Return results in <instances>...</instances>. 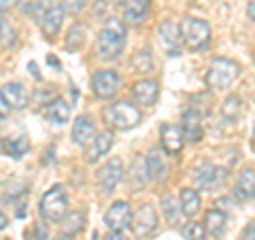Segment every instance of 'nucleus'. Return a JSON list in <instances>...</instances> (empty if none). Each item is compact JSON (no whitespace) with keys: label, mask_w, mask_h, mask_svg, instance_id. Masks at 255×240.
<instances>
[{"label":"nucleus","mask_w":255,"mask_h":240,"mask_svg":"<svg viewBox=\"0 0 255 240\" xmlns=\"http://www.w3.org/2000/svg\"><path fill=\"white\" fill-rule=\"evenodd\" d=\"M126 45V26L119 19L111 17L105 21L98 38H96V53L102 60H117Z\"/></svg>","instance_id":"f257e3e1"},{"label":"nucleus","mask_w":255,"mask_h":240,"mask_svg":"<svg viewBox=\"0 0 255 240\" xmlns=\"http://www.w3.org/2000/svg\"><path fill=\"white\" fill-rule=\"evenodd\" d=\"M41 217L51 221V223H62L68 215V196L62 185H53L49 191H45L41 198Z\"/></svg>","instance_id":"f03ea898"},{"label":"nucleus","mask_w":255,"mask_h":240,"mask_svg":"<svg viewBox=\"0 0 255 240\" xmlns=\"http://www.w3.org/2000/svg\"><path fill=\"white\" fill-rule=\"evenodd\" d=\"M107 123L115 130H132L140 123V111L130 102H115L102 111Z\"/></svg>","instance_id":"7ed1b4c3"},{"label":"nucleus","mask_w":255,"mask_h":240,"mask_svg":"<svg viewBox=\"0 0 255 240\" xmlns=\"http://www.w3.org/2000/svg\"><path fill=\"white\" fill-rule=\"evenodd\" d=\"M238 75H241V66L236 62L228 58H215L206 75V83L211 90H226L236 81Z\"/></svg>","instance_id":"20e7f679"},{"label":"nucleus","mask_w":255,"mask_h":240,"mask_svg":"<svg viewBox=\"0 0 255 240\" xmlns=\"http://www.w3.org/2000/svg\"><path fill=\"white\" fill-rule=\"evenodd\" d=\"M181 32H183V41H185V45L191 51L204 49L211 41V26L204 19L185 17L181 21Z\"/></svg>","instance_id":"39448f33"},{"label":"nucleus","mask_w":255,"mask_h":240,"mask_svg":"<svg viewBox=\"0 0 255 240\" xmlns=\"http://www.w3.org/2000/svg\"><path fill=\"white\" fill-rule=\"evenodd\" d=\"M119 90H122V77L115 70H98L92 77V92L96 98L109 100L113 96H117Z\"/></svg>","instance_id":"423d86ee"},{"label":"nucleus","mask_w":255,"mask_h":240,"mask_svg":"<svg viewBox=\"0 0 255 240\" xmlns=\"http://www.w3.org/2000/svg\"><path fill=\"white\" fill-rule=\"evenodd\" d=\"M132 209L128 202H113L105 213V226L109 232H124L128 226H132Z\"/></svg>","instance_id":"0eeeda50"},{"label":"nucleus","mask_w":255,"mask_h":240,"mask_svg":"<svg viewBox=\"0 0 255 240\" xmlns=\"http://www.w3.org/2000/svg\"><path fill=\"white\" fill-rule=\"evenodd\" d=\"M157 228V213L153 206L149 204H142L140 209L134 213V219H132V232L136 238H147L155 232Z\"/></svg>","instance_id":"6e6552de"},{"label":"nucleus","mask_w":255,"mask_h":240,"mask_svg":"<svg viewBox=\"0 0 255 240\" xmlns=\"http://www.w3.org/2000/svg\"><path fill=\"white\" fill-rule=\"evenodd\" d=\"M122 179H124V162L119 157H113L111 162H107L102 166V170L98 172V183L105 194H111L119 185Z\"/></svg>","instance_id":"1a4fd4ad"},{"label":"nucleus","mask_w":255,"mask_h":240,"mask_svg":"<svg viewBox=\"0 0 255 240\" xmlns=\"http://www.w3.org/2000/svg\"><path fill=\"white\" fill-rule=\"evenodd\" d=\"M194 179H196V185L202 187V189H215L219 187L223 179H226V170L219 166H213L209 162H204L200 168H196L194 170Z\"/></svg>","instance_id":"9d476101"},{"label":"nucleus","mask_w":255,"mask_h":240,"mask_svg":"<svg viewBox=\"0 0 255 240\" xmlns=\"http://www.w3.org/2000/svg\"><path fill=\"white\" fill-rule=\"evenodd\" d=\"M159 138H162V147L168 155H177L183 149V142H185V134L179 125L172 123H164L159 127Z\"/></svg>","instance_id":"9b49d317"},{"label":"nucleus","mask_w":255,"mask_h":240,"mask_svg":"<svg viewBox=\"0 0 255 240\" xmlns=\"http://www.w3.org/2000/svg\"><path fill=\"white\" fill-rule=\"evenodd\" d=\"M159 38H162V43L166 45V49H168L170 55H179V53H181L183 32H181L179 23H174L172 19L164 21L162 26H159Z\"/></svg>","instance_id":"f8f14e48"},{"label":"nucleus","mask_w":255,"mask_h":240,"mask_svg":"<svg viewBox=\"0 0 255 240\" xmlns=\"http://www.w3.org/2000/svg\"><path fill=\"white\" fill-rule=\"evenodd\" d=\"M94 134H96L94 119L90 115H79L75 119V123H73V140H75V145L87 147L94 140Z\"/></svg>","instance_id":"ddd939ff"},{"label":"nucleus","mask_w":255,"mask_h":240,"mask_svg":"<svg viewBox=\"0 0 255 240\" xmlns=\"http://www.w3.org/2000/svg\"><path fill=\"white\" fill-rule=\"evenodd\" d=\"M159 96V87L155 81H149V79H142V81H136L132 87V98L134 102H138L142 107H151L155 105Z\"/></svg>","instance_id":"4468645a"},{"label":"nucleus","mask_w":255,"mask_h":240,"mask_svg":"<svg viewBox=\"0 0 255 240\" xmlns=\"http://www.w3.org/2000/svg\"><path fill=\"white\" fill-rule=\"evenodd\" d=\"M62 21H64V6L51 4L49 9L43 13V17H41V28L45 32V36L47 38H53L60 32Z\"/></svg>","instance_id":"2eb2a0df"},{"label":"nucleus","mask_w":255,"mask_h":240,"mask_svg":"<svg viewBox=\"0 0 255 240\" xmlns=\"http://www.w3.org/2000/svg\"><path fill=\"white\" fill-rule=\"evenodd\" d=\"M181 130L185 134V140L189 142H200L202 140V123H200V113L196 109H187L183 113V123Z\"/></svg>","instance_id":"dca6fc26"},{"label":"nucleus","mask_w":255,"mask_h":240,"mask_svg":"<svg viewBox=\"0 0 255 240\" xmlns=\"http://www.w3.org/2000/svg\"><path fill=\"white\" fill-rule=\"evenodd\" d=\"M151 9V0H126L124 4V17L128 19V23H142L147 19Z\"/></svg>","instance_id":"f3484780"},{"label":"nucleus","mask_w":255,"mask_h":240,"mask_svg":"<svg viewBox=\"0 0 255 240\" xmlns=\"http://www.w3.org/2000/svg\"><path fill=\"white\" fill-rule=\"evenodd\" d=\"M2 100H6V105L11 109H23L28 102V94L26 87L21 83H4L2 85Z\"/></svg>","instance_id":"a211bd4d"},{"label":"nucleus","mask_w":255,"mask_h":240,"mask_svg":"<svg viewBox=\"0 0 255 240\" xmlns=\"http://www.w3.org/2000/svg\"><path fill=\"white\" fill-rule=\"evenodd\" d=\"M111 147H113V134H111V132H102V134H98V136L94 138L92 147L87 149V162H90V164L98 162L102 155H107V153H109Z\"/></svg>","instance_id":"6ab92c4d"},{"label":"nucleus","mask_w":255,"mask_h":240,"mask_svg":"<svg viewBox=\"0 0 255 240\" xmlns=\"http://www.w3.org/2000/svg\"><path fill=\"white\" fill-rule=\"evenodd\" d=\"M45 115H47V119H49L51 123L62 125V123H66L70 119V105L66 100H62V98H53L49 105H47Z\"/></svg>","instance_id":"aec40b11"},{"label":"nucleus","mask_w":255,"mask_h":240,"mask_svg":"<svg viewBox=\"0 0 255 240\" xmlns=\"http://www.w3.org/2000/svg\"><path fill=\"white\" fill-rule=\"evenodd\" d=\"M166 170H168V166H166L162 153H159L157 149H151L149 155H147V172H149V179L151 181H164L166 179Z\"/></svg>","instance_id":"412c9836"},{"label":"nucleus","mask_w":255,"mask_h":240,"mask_svg":"<svg viewBox=\"0 0 255 240\" xmlns=\"http://www.w3.org/2000/svg\"><path fill=\"white\" fill-rule=\"evenodd\" d=\"M181 211L185 217H196V213L200 211V204H202V200H200V194H198L196 189H191V187H185V189H181Z\"/></svg>","instance_id":"4be33fe9"},{"label":"nucleus","mask_w":255,"mask_h":240,"mask_svg":"<svg viewBox=\"0 0 255 240\" xmlns=\"http://www.w3.org/2000/svg\"><path fill=\"white\" fill-rule=\"evenodd\" d=\"M236 194L243 196L245 200L255 198V170L247 168V170L241 172V177L236 181Z\"/></svg>","instance_id":"5701e85b"},{"label":"nucleus","mask_w":255,"mask_h":240,"mask_svg":"<svg viewBox=\"0 0 255 240\" xmlns=\"http://www.w3.org/2000/svg\"><path fill=\"white\" fill-rule=\"evenodd\" d=\"M2 147L6 155H11L13 159H19L30 149V140H28V136H13V138H4Z\"/></svg>","instance_id":"b1692460"},{"label":"nucleus","mask_w":255,"mask_h":240,"mask_svg":"<svg viewBox=\"0 0 255 240\" xmlns=\"http://www.w3.org/2000/svg\"><path fill=\"white\" fill-rule=\"evenodd\" d=\"M226 213L219 211V209H211L209 213H206V230L211 232L213 236H221L223 230H226Z\"/></svg>","instance_id":"393cba45"},{"label":"nucleus","mask_w":255,"mask_h":240,"mask_svg":"<svg viewBox=\"0 0 255 240\" xmlns=\"http://www.w3.org/2000/svg\"><path fill=\"white\" fill-rule=\"evenodd\" d=\"M83 226H85V213H68L66 215V219L62 221V232L66 236H75V234H79V232L83 230Z\"/></svg>","instance_id":"a878e982"},{"label":"nucleus","mask_w":255,"mask_h":240,"mask_svg":"<svg viewBox=\"0 0 255 240\" xmlns=\"http://www.w3.org/2000/svg\"><path fill=\"white\" fill-rule=\"evenodd\" d=\"M162 209H164V213H166V217H168V221L170 223H177L179 221V215L183 213L181 209H179V202L174 200L172 196H162Z\"/></svg>","instance_id":"bb28decb"},{"label":"nucleus","mask_w":255,"mask_h":240,"mask_svg":"<svg viewBox=\"0 0 255 240\" xmlns=\"http://www.w3.org/2000/svg\"><path fill=\"white\" fill-rule=\"evenodd\" d=\"M183 238L185 240H204L206 238V228L198 221H189L183 228Z\"/></svg>","instance_id":"cd10ccee"},{"label":"nucleus","mask_w":255,"mask_h":240,"mask_svg":"<svg viewBox=\"0 0 255 240\" xmlns=\"http://www.w3.org/2000/svg\"><path fill=\"white\" fill-rule=\"evenodd\" d=\"M241 111H243L241 98H238V96H230V98H226V102H223L221 113L226 119H236L238 115H241Z\"/></svg>","instance_id":"c85d7f7f"},{"label":"nucleus","mask_w":255,"mask_h":240,"mask_svg":"<svg viewBox=\"0 0 255 240\" xmlns=\"http://www.w3.org/2000/svg\"><path fill=\"white\" fill-rule=\"evenodd\" d=\"M134 68L140 70V73H149V70L153 68V60H151L149 49H140L134 55Z\"/></svg>","instance_id":"c756f323"},{"label":"nucleus","mask_w":255,"mask_h":240,"mask_svg":"<svg viewBox=\"0 0 255 240\" xmlns=\"http://www.w3.org/2000/svg\"><path fill=\"white\" fill-rule=\"evenodd\" d=\"M85 34H87V30H85V26L83 23H77V26H73V30L68 32V49L73 51L75 49V41H77V45L81 47L83 45V41H85Z\"/></svg>","instance_id":"7c9ffc66"},{"label":"nucleus","mask_w":255,"mask_h":240,"mask_svg":"<svg viewBox=\"0 0 255 240\" xmlns=\"http://www.w3.org/2000/svg\"><path fill=\"white\" fill-rule=\"evenodd\" d=\"M0 28H2V47H4V49H6V47H13L15 45V30H13V26L2 17V21H0Z\"/></svg>","instance_id":"2f4dec72"},{"label":"nucleus","mask_w":255,"mask_h":240,"mask_svg":"<svg viewBox=\"0 0 255 240\" xmlns=\"http://www.w3.org/2000/svg\"><path fill=\"white\" fill-rule=\"evenodd\" d=\"M85 6V0H64V9L70 13H79Z\"/></svg>","instance_id":"473e14b6"},{"label":"nucleus","mask_w":255,"mask_h":240,"mask_svg":"<svg viewBox=\"0 0 255 240\" xmlns=\"http://www.w3.org/2000/svg\"><path fill=\"white\" fill-rule=\"evenodd\" d=\"M34 236H36V240H49V232H47V228L43 226V223H36Z\"/></svg>","instance_id":"72a5a7b5"},{"label":"nucleus","mask_w":255,"mask_h":240,"mask_svg":"<svg viewBox=\"0 0 255 240\" xmlns=\"http://www.w3.org/2000/svg\"><path fill=\"white\" fill-rule=\"evenodd\" d=\"M241 240H255V221H251L249 226H247V228L243 230Z\"/></svg>","instance_id":"f704fd0d"},{"label":"nucleus","mask_w":255,"mask_h":240,"mask_svg":"<svg viewBox=\"0 0 255 240\" xmlns=\"http://www.w3.org/2000/svg\"><path fill=\"white\" fill-rule=\"evenodd\" d=\"M105 240H128V238L122 234V232H109V236Z\"/></svg>","instance_id":"c9c22d12"},{"label":"nucleus","mask_w":255,"mask_h":240,"mask_svg":"<svg viewBox=\"0 0 255 240\" xmlns=\"http://www.w3.org/2000/svg\"><path fill=\"white\" fill-rule=\"evenodd\" d=\"M247 13H249L251 21H255V0H251V2H249V6H247Z\"/></svg>","instance_id":"e433bc0d"},{"label":"nucleus","mask_w":255,"mask_h":240,"mask_svg":"<svg viewBox=\"0 0 255 240\" xmlns=\"http://www.w3.org/2000/svg\"><path fill=\"white\" fill-rule=\"evenodd\" d=\"M15 4V0H2L0 2V6H2V11H6V9H11V6Z\"/></svg>","instance_id":"4c0bfd02"},{"label":"nucleus","mask_w":255,"mask_h":240,"mask_svg":"<svg viewBox=\"0 0 255 240\" xmlns=\"http://www.w3.org/2000/svg\"><path fill=\"white\" fill-rule=\"evenodd\" d=\"M0 105H2V119H6V109H9V105H6V100L0 98Z\"/></svg>","instance_id":"58836bf2"},{"label":"nucleus","mask_w":255,"mask_h":240,"mask_svg":"<svg viewBox=\"0 0 255 240\" xmlns=\"http://www.w3.org/2000/svg\"><path fill=\"white\" fill-rule=\"evenodd\" d=\"M0 221H2V223H0V228L4 230V228H6V215H4V213H2V217H0Z\"/></svg>","instance_id":"ea45409f"},{"label":"nucleus","mask_w":255,"mask_h":240,"mask_svg":"<svg viewBox=\"0 0 255 240\" xmlns=\"http://www.w3.org/2000/svg\"><path fill=\"white\" fill-rule=\"evenodd\" d=\"M113 4H126V0H111Z\"/></svg>","instance_id":"a19ab883"},{"label":"nucleus","mask_w":255,"mask_h":240,"mask_svg":"<svg viewBox=\"0 0 255 240\" xmlns=\"http://www.w3.org/2000/svg\"><path fill=\"white\" fill-rule=\"evenodd\" d=\"M92 240H98V232H94V236H92Z\"/></svg>","instance_id":"79ce46f5"},{"label":"nucleus","mask_w":255,"mask_h":240,"mask_svg":"<svg viewBox=\"0 0 255 240\" xmlns=\"http://www.w3.org/2000/svg\"><path fill=\"white\" fill-rule=\"evenodd\" d=\"M21 2H30V0H21Z\"/></svg>","instance_id":"37998d69"},{"label":"nucleus","mask_w":255,"mask_h":240,"mask_svg":"<svg viewBox=\"0 0 255 240\" xmlns=\"http://www.w3.org/2000/svg\"><path fill=\"white\" fill-rule=\"evenodd\" d=\"M2 240H9V238H2Z\"/></svg>","instance_id":"c03bdc74"}]
</instances>
